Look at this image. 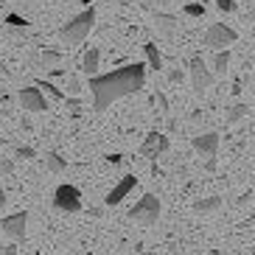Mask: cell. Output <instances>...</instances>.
Returning <instances> with one entry per match:
<instances>
[{"mask_svg":"<svg viewBox=\"0 0 255 255\" xmlns=\"http://www.w3.org/2000/svg\"><path fill=\"white\" fill-rule=\"evenodd\" d=\"M146 87V68L132 62L124 68L113 70V73H96L87 82V90L93 93V113H104L115 101L140 93Z\"/></svg>","mask_w":255,"mask_h":255,"instance_id":"1","label":"cell"},{"mask_svg":"<svg viewBox=\"0 0 255 255\" xmlns=\"http://www.w3.org/2000/svg\"><path fill=\"white\" fill-rule=\"evenodd\" d=\"M93 25H96V8L87 6L82 14H76L73 20H68V23L62 25V28H59V39H62V42H70V45L84 42V39L90 37Z\"/></svg>","mask_w":255,"mask_h":255,"instance_id":"2","label":"cell"},{"mask_svg":"<svg viewBox=\"0 0 255 255\" xmlns=\"http://www.w3.org/2000/svg\"><path fill=\"white\" fill-rule=\"evenodd\" d=\"M160 210H163V208H160L157 196H154V194H143L140 199L129 208V219H132V222H137V225L151 227V225H157Z\"/></svg>","mask_w":255,"mask_h":255,"instance_id":"3","label":"cell"},{"mask_svg":"<svg viewBox=\"0 0 255 255\" xmlns=\"http://www.w3.org/2000/svg\"><path fill=\"white\" fill-rule=\"evenodd\" d=\"M53 208L62 210V213H76V210H82V194H79V188L62 182V185L53 191Z\"/></svg>","mask_w":255,"mask_h":255,"instance_id":"4","label":"cell"},{"mask_svg":"<svg viewBox=\"0 0 255 255\" xmlns=\"http://www.w3.org/2000/svg\"><path fill=\"white\" fill-rule=\"evenodd\" d=\"M236 39H239V34L225 23H213L205 31V45L213 48V51H225V48H230Z\"/></svg>","mask_w":255,"mask_h":255,"instance_id":"5","label":"cell"},{"mask_svg":"<svg viewBox=\"0 0 255 255\" xmlns=\"http://www.w3.org/2000/svg\"><path fill=\"white\" fill-rule=\"evenodd\" d=\"M188 70H191V84H194L196 93H205L210 84H213V79H216L213 70L205 65V59L199 56V53H194V56L188 59Z\"/></svg>","mask_w":255,"mask_h":255,"instance_id":"6","label":"cell"},{"mask_svg":"<svg viewBox=\"0 0 255 255\" xmlns=\"http://www.w3.org/2000/svg\"><path fill=\"white\" fill-rule=\"evenodd\" d=\"M17 98H20V107H23L25 113H48V98L37 84L23 87V90L17 93Z\"/></svg>","mask_w":255,"mask_h":255,"instance_id":"7","label":"cell"},{"mask_svg":"<svg viewBox=\"0 0 255 255\" xmlns=\"http://www.w3.org/2000/svg\"><path fill=\"white\" fill-rule=\"evenodd\" d=\"M0 230L6 233L8 239H25V230H28V210H17L11 216L0 219Z\"/></svg>","mask_w":255,"mask_h":255,"instance_id":"8","label":"cell"},{"mask_svg":"<svg viewBox=\"0 0 255 255\" xmlns=\"http://www.w3.org/2000/svg\"><path fill=\"white\" fill-rule=\"evenodd\" d=\"M135 185H137L135 174H127V177H121V180L113 185V191L104 196V205H107V208H115V205H121L129 194H132V188H135Z\"/></svg>","mask_w":255,"mask_h":255,"instance_id":"9","label":"cell"},{"mask_svg":"<svg viewBox=\"0 0 255 255\" xmlns=\"http://www.w3.org/2000/svg\"><path fill=\"white\" fill-rule=\"evenodd\" d=\"M196 154H202V157H216L219 151V132H205V135H196L191 140Z\"/></svg>","mask_w":255,"mask_h":255,"instance_id":"10","label":"cell"},{"mask_svg":"<svg viewBox=\"0 0 255 255\" xmlns=\"http://www.w3.org/2000/svg\"><path fill=\"white\" fill-rule=\"evenodd\" d=\"M140 154L146 160L163 157V151H160V132H149V135H146V140H143V146H140Z\"/></svg>","mask_w":255,"mask_h":255,"instance_id":"11","label":"cell"},{"mask_svg":"<svg viewBox=\"0 0 255 255\" xmlns=\"http://www.w3.org/2000/svg\"><path fill=\"white\" fill-rule=\"evenodd\" d=\"M177 17L174 14H165V11H154V25H157L160 34H165V37H171L174 31H177Z\"/></svg>","mask_w":255,"mask_h":255,"instance_id":"12","label":"cell"},{"mask_svg":"<svg viewBox=\"0 0 255 255\" xmlns=\"http://www.w3.org/2000/svg\"><path fill=\"white\" fill-rule=\"evenodd\" d=\"M98 65H101V51H98V48H90V51L84 53V59H82V70L87 76H96Z\"/></svg>","mask_w":255,"mask_h":255,"instance_id":"13","label":"cell"},{"mask_svg":"<svg viewBox=\"0 0 255 255\" xmlns=\"http://www.w3.org/2000/svg\"><path fill=\"white\" fill-rule=\"evenodd\" d=\"M143 53H146V65H149L151 70H163V56H160L154 42H146V45H143Z\"/></svg>","mask_w":255,"mask_h":255,"instance_id":"14","label":"cell"},{"mask_svg":"<svg viewBox=\"0 0 255 255\" xmlns=\"http://www.w3.org/2000/svg\"><path fill=\"white\" fill-rule=\"evenodd\" d=\"M227 68H230V48L216 51V56H213V76H225Z\"/></svg>","mask_w":255,"mask_h":255,"instance_id":"15","label":"cell"},{"mask_svg":"<svg viewBox=\"0 0 255 255\" xmlns=\"http://www.w3.org/2000/svg\"><path fill=\"white\" fill-rule=\"evenodd\" d=\"M37 87L42 93H45V98H51V101H65V90H59L53 82H45V79H37Z\"/></svg>","mask_w":255,"mask_h":255,"instance_id":"16","label":"cell"},{"mask_svg":"<svg viewBox=\"0 0 255 255\" xmlns=\"http://www.w3.org/2000/svg\"><path fill=\"white\" fill-rule=\"evenodd\" d=\"M222 208V196H205V199H199V202L194 205V210L196 213H213V210H219Z\"/></svg>","mask_w":255,"mask_h":255,"instance_id":"17","label":"cell"},{"mask_svg":"<svg viewBox=\"0 0 255 255\" xmlns=\"http://www.w3.org/2000/svg\"><path fill=\"white\" fill-rule=\"evenodd\" d=\"M45 165L51 174H65L68 171V163H65V157H59L56 151H48L45 154Z\"/></svg>","mask_w":255,"mask_h":255,"instance_id":"18","label":"cell"},{"mask_svg":"<svg viewBox=\"0 0 255 255\" xmlns=\"http://www.w3.org/2000/svg\"><path fill=\"white\" fill-rule=\"evenodd\" d=\"M39 62H42V68H56V65L62 62V53H59V51H53V48H48V51H42Z\"/></svg>","mask_w":255,"mask_h":255,"instance_id":"19","label":"cell"},{"mask_svg":"<svg viewBox=\"0 0 255 255\" xmlns=\"http://www.w3.org/2000/svg\"><path fill=\"white\" fill-rule=\"evenodd\" d=\"M244 115H247V104H233L225 115V124H236V121H241Z\"/></svg>","mask_w":255,"mask_h":255,"instance_id":"20","label":"cell"},{"mask_svg":"<svg viewBox=\"0 0 255 255\" xmlns=\"http://www.w3.org/2000/svg\"><path fill=\"white\" fill-rule=\"evenodd\" d=\"M65 104H68L70 115L79 118V113H82V98H79V96H65Z\"/></svg>","mask_w":255,"mask_h":255,"instance_id":"21","label":"cell"},{"mask_svg":"<svg viewBox=\"0 0 255 255\" xmlns=\"http://www.w3.org/2000/svg\"><path fill=\"white\" fill-rule=\"evenodd\" d=\"M182 11H185L188 17H205V3H188Z\"/></svg>","mask_w":255,"mask_h":255,"instance_id":"22","label":"cell"},{"mask_svg":"<svg viewBox=\"0 0 255 255\" xmlns=\"http://www.w3.org/2000/svg\"><path fill=\"white\" fill-rule=\"evenodd\" d=\"M151 101H154V107H157V113H168V98H165L163 90L154 93V98H151Z\"/></svg>","mask_w":255,"mask_h":255,"instance_id":"23","label":"cell"},{"mask_svg":"<svg viewBox=\"0 0 255 255\" xmlns=\"http://www.w3.org/2000/svg\"><path fill=\"white\" fill-rule=\"evenodd\" d=\"M14 157H17V160H34V157H37V151L31 149V146H17V149H14Z\"/></svg>","mask_w":255,"mask_h":255,"instance_id":"24","label":"cell"},{"mask_svg":"<svg viewBox=\"0 0 255 255\" xmlns=\"http://www.w3.org/2000/svg\"><path fill=\"white\" fill-rule=\"evenodd\" d=\"M6 23L11 25V28H25V25H28V20H25V17H20V14H6Z\"/></svg>","mask_w":255,"mask_h":255,"instance_id":"25","label":"cell"},{"mask_svg":"<svg viewBox=\"0 0 255 255\" xmlns=\"http://www.w3.org/2000/svg\"><path fill=\"white\" fill-rule=\"evenodd\" d=\"M216 3V8L222 11V14H230V11H236V0H213Z\"/></svg>","mask_w":255,"mask_h":255,"instance_id":"26","label":"cell"},{"mask_svg":"<svg viewBox=\"0 0 255 255\" xmlns=\"http://www.w3.org/2000/svg\"><path fill=\"white\" fill-rule=\"evenodd\" d=\"M79 93H82V82H79L76 76H70L68 79V93H65V96H79Z\"/></svg>","mask_w":255,"mask_h":255,"instance_id":"27","label":"cell"},{"mask_svg":"<svg viewBox=\"0 0 255 255\" xmlns=\"http://www.w3.org/2000/svg\"><path fill=\"white\" fill-rule=\"evenodd\" d=\"M165 76H168V82H171V84H180V82H182V70H180V68H171Z\"/></svg>","mask_w":255,"mask_h":255,"instance_id":"28","label":"cell"},{"mask_svg":"<svg viewBox=\"0 0 255 255\" xmlns=\"http://www.w3.org/2000/svg\"><path fill=\"white\" fill-rule=\"evenodd\" d=\"M14 171V160H0V174H11Z\"/></svg>","mask_w":255,"mask_h":255,"instance_id":"29","label":"cell"},{"mask_svg":"<svg viewBox=\"0 0 255 255\" xmlns=\"http://www.w3.org/2000/svg\"><path fill=\"white\" fill-rule=\"evenodd\" d=\"M168 149H171V140H168V135H163V132H160V151L165 154Z\"/></svg>","mask_w":255,"mask_h":255,"instance_id":"30","label":"cell"},{"mask_svg":"<svg viewBox=\"0 0 255 255\" xmlns=\"http://www.w3.org/2000/svg\"><path fill=\"white\" fill-rule=\"evenodd\" d=\"M48 73H51L53 79H59V76H68V73H65V70H62V68H51V70H48Z\"/></svg>","mask_w":255,"mask_h":255,"instance_id":"31","label":"cell"},{"mask_svg":"<svg viewBox=\"0 0 255 255\" xmlns=\"http://www.w3.org/2000/svg\"><path fill=\"white\" fill-rule=\"evenodd\" d=\"M107 163H110V165H121V154H110V157H107Z\"/></svg>","mask_w":255,"mask_h":255,"instance_id":"32","label":"cell"},{"mask_svg":"<svg viewBox=\"0 0 255 255\" xmlns=\"http://www.w3.org/2000/svg\"><path fill=\"white\" fill-rule=\"evenodd\" d=\"M247 17H250V20H255V0H250V8H247Z\"/></svg>","mask_w":255,"mask_h":255,"instance_id":"33","label":"cell"},{"mask_svg":"<svg viewBox=\"0 0 255 255\" xmlns=\"http://www.w3.org/2000/svg\"><path fill=\"white\" fill-rule=\"evenodd\" d=\"M6 208V191H3V188H0V210Z\"/></svg>","mask_w":255,"mask_h":255,"instance_id":"34","label":"cell"},{"mask_svg":"<svg viewBox=\"0 0 255 255\" xmlns=\"http://www.w3.org/2000/svg\"><path fill=\"white\" fill-rule=\"evenodd\" d=\"M79 3H84V6H93V0H79Z\"/></svg>","mask_w":255,"mask_h":255,"instance_id":"35","label":"cell"},{"mask_svg":"<svg viewBox=\"0 0 255 255\" xmlns=\"http://www.w3.org/2000/svg\"><path fill=\"white\" fill-rule=\"evenodd\" d=\"M0 146H3V140H0Z\"/></svg>","mask_w":255,"mask_h":255,"instance_id":"36","label":"cell"},{"mask_svg":"<svg viewBox=\"0 0 255 255\" xmlns=\"http://www.w3.org/2000/svg\"><path fill=\"white\" fill-rule=\"evenodd\" d=\"M84 255H90V253H84Z\"/></svg>","mask_w":255,"mask_h":255,"instance_id":"37","label":"cell"},{"mask_svg":"<svg viewBox=\"0 0 255 255\" xmlns=\"http://www.w3.org/2000/svg\"><path fill=\"white\" fill-rule=\"evenodd\" d=\"M202 3H205V0H202Z\"/></svg>","mask_w":255,"mask_h":255,"instance_id":"38","label":"cell"}]
</instances>
